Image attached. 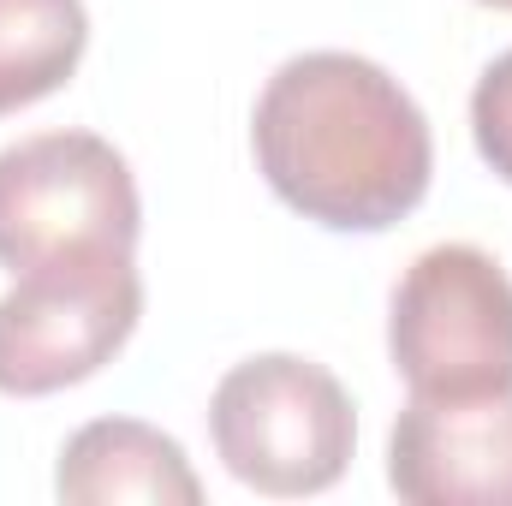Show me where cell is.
Segmentation results:
<instances>
[{
    "instance_id": "30bf717a",
    "label": "cell",
    "mask_w": 512,
    "mask_h": 506,
    "mask_svg": "<svg viewBox=\"0 0 512 506\" xmlns=\"http://www.w3.org/2000/svg\"><path fill=\"white\" fill-rule=\"evenodd\" d=\"M477 6H495V12H512V0H477Z\"/></svg>"
},
{
    "instance_id": "ba28073f",
    "label": "cell",
    "mask_w": 512,
    "mask_h": 506,
    "mask_svg": "<svg viewBox=\"0 0 512 506\" xmlns=\"http://www.w3.org/2000/svg\"><path fill=\"white\" fill-rule=\"evenodd\" d=\"M90 48L84 0H0V114L54 96Z\"/></svg>"
},
{
    "instance_id": "3957f363",
    "label": "cell",
    "mask_w": 512,
    "mask_h": 506,
    "mask_svg": "<svg viewBox=\"0 0 512 506\" xmlns=\"http://www.w3.org/2000/svg\"><path fill=\"white\" fill-rule=\"evenodd\" d=\"M143 203L126 155L96 131H36L0 149V268L137 251Z\"/></svg>"
},
{
    "instance_id": "6da1fadb",
    "label": "cell",
    "mask_w": 512,
    "mask_h": 506,
    "mask_svg": "<svg viewBox=\"0 0 512 506\" xmlns=\"http://www.w3.org/2000/svg\"><path fill=\"white\" fill-rule=\"evenodd\" d=\"M251 149L268 191L334 233L399 227L435 173V137L405 84L340 48L298 54L262 84Z\"/></svg>"
},
{
    "instance_id": "5b68a950",
    "label": "cell",
    "mask_w": 512,
    "mask_h": 506,
    "mask_svg": "<svg viewBox=\"0 0 512 506\" xmlns=\"http://www.w3.org/2000/svg\"><path fill=\"white\" fill-rule=\"evenodd\" d=\"M143 274L126 251L42 262L0 298V393L42 399L90 381L137 334Z\"/></svg>"
},
{
    "instance_id": "9c48e42d",
    "label": "cell",
    "mask_w": 512,
    "mask_h": 506,
    "mask_svg": "<svg viewBox=\"0 0 512 506\" xmlns=\"http://www.w3.org/2000/svg\"><path fill=\"white\" fill-rule=\"evenodd\" d=\"M471 137H477V155L495 167V179L512 185V48L471 90Z\"/></svg>"
},
{
    "instance_id": "8992f818",
    "label": "cell",
    "mask_w": 512,
    "mask_h": 506,
    "mask_svg": "<svg viewBox=\"0 0 512 506\" xmlns=\"http://www.w3.org/2000/svg\"><path fill=\"white\" fill-rule=\"evenodd\" d=\"M387 483L411 506H512V381L411 399L387 435Z\"/></svg>"
},
{
    "instance_id": "7a4b0ae2",
    "label": "cell",
    "mask_w": 512,
    "mask_h": 506,
    "mask_svg": "<svg viewBox=\"0 0 512 506\" xmlns=\"http://www.w3.org/2000/svg\"><path fill=\"white\" fill-rule=\"evenodd\" d=\"M209 435L221 465L245 489L298 501L346 477L358 447V411L322 364L298 352H262L221 376L209 399Z\"/></svg>"
},
{
    "instance_id": "52a82bcc",
    "label": "cell",
    "mask_w": 512,
    "mask_h": 506,
    "mask_svg": "<svg viewBox=\"0 0 512 506\" xmlns=\"http://www.w3.org/2000/svg\"><path fill=\"white\" fill-rule=\"evenodd\" d=\"M54 495L72 506H108V501H149V506H197L203 483L173 435L137 417H96L84 423L54 471Z\"/></svg>"
},
{
    "instance_id": "277c9868",
    "label": "cell",
    "mask_w": 512,
    "mask_h": 506,
    "mask_svg": "<svg viewBox=\"0 0 512 506\" xmlns=\"http://www.w3.org/2000/svg\"><path fill=\"white\" fill-rule=\"evenodd\" d=\"M387 352L411 399H471L512 381V274L477 245H435L393 286Z\"/></svg>"
}]
</instances>
